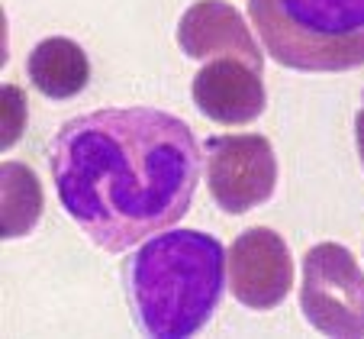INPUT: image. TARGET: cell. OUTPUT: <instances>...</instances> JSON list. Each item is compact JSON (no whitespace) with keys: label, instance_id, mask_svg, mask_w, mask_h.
Listing matches in <instances>:
<instances>
[{"label":"cell","instance_id":"2","mask_svg":"<svg viewBox=\"0 0 364 339\" xmlns=\"http://www.w3.org/2000/svg\"><path fill=\"white\" fill-rule=\"evenodd\" d=\"M226 249L200 229L155 233L126 265L136 320L149 336L184 339L203 330L226 288Z\"/></svg>","mask_w":364,"mask_h":339},{"label":"cell","instance_id":"6","mask_svg":"<svg viewBox=\"0 0 364 339\" xmlns=\"http://www.w3.org/2000/svg\"><path fill=\"white\" fill-rule=\"evenodd\" d=\"M229 288L252 311H274L294 288V262L287 242L268 226H252L235 236L226 256Z\"/></svg>","mask_w":364,"mask_h":339},{"label":"cell","instance_id":"5","mask_svg":"<svg viewBox=\"0 0 364 339\" xmlns=\"http://www.w3.org/2000/svg\"><path fill=\"white\" fill-rule=\"evenodd\" d=\"M248 16L271 58L296 71H345L364 65L361 36H316L294 26L277 0H248Z\"/></svg>","mask_w":364,"mask_h":339},{"label":"cell","instance_id":"9","mask_svg":"<svg viewBox=\"0 0 364 339\" xmlns=\"http://www.w3.org/2000/svg\"><path fill=\"white\" fill-rule=\"evenodd\" d=\"M26 71L29 81L36 84V90L52 97V100H68V97L81 94L90 81L87 52L75 39H65V36L42 39L29 52Z\"/></svg>","mask_w":364,"mask_h":339},{"label":"cell","instance_id":"12","mask_svg":"<svg viewBox=\"0 0 364 339\" xmlns=\"http://www.w3.org/2000/svg\"><path fill=\"white\" fill-rule=\"evenodd\" d=\"M4 107H0V117H4V130H0V145L10 149V145L20 139L23 132V123H26V104H23V90L7 84L4 88Z\"/></svg>","mask_w":364,"mask_h":339},{"label":"cell","instance_id":"4","mask_svg":"<svg viewBox=\"0 0 364 339\" xmlns=\"http://www.w3.org/2000/svg\"><path fill=\"white\" fill-rule=\"evenodd\" d=\"M210 194L226 214L264 204L277 184V159L264 136H216L206 142Z\"/></svg>","mask_w":364,"mask_h":339},{"label":"cell","instance_id":"10","mask_svg":"<svg viewBox=\"0 0 364 339\" xmlns=\"http://www.w3.org/2000/svg\"><path fill=\"white\" fill-rule=\"evenodd\" d=\"M294 26L316 36H361L364 0H277Z\"/></svg>","mask_w":364,"mask_h":339},{"label":"cell","instance_id":"1","mask_svg":"<svg viewBox=\"0 0 364 339\" xmlns=\"http://www.w3.org/2000/svg\"><path fill=\"white\" fill-rule=\"evenodd\" d=\"M48 168L68 217L107 252H123L191 210L200 145L181 117L103 107L55 132Z\"/></svg>","mask_w":364,"mask_h":339},{"label":"cell","instance_id":"13","mask_svg":"<svg viewBox=\"0 0 364 339\" xmlns=\"http://www.w3.org/2000/svg\"><path fill=\"white\" fill-rule=\"evenodd\" d=\"M355 139H358V155H361V165H364V107L355 117Z\"/></svg>","mask_w":364,"mask_h":339},{"label":"cell","instance_id":"7","mask_svg":"<svg viewBox=\"0 0 364 339\" xmlns=\"http://www.w3.org/2000/svg\"><path fill=\"white\" fill-rule=\"evenodd\" d=\"M178 46L187 58H242L255 71L264 65L262 46L226 0H197L178 23Z\"/></svg>","mask_w":364,"mask_h":339},{"label":"cell","instance_id":"11","mask_svg":"<svg viewBox=\"0 0 364 339\" xmlns=\"http://www.w3.org/2000/svg\"><path fill=\"white\" fill-rule=\"evenodd\" d=\"M0 181H4V239L26 236L42 214L39 178L20 162H7Z\"/></svg>","mask_w":364,"mask_h":339},{"label":"cell","instance_id":"8","mask_svg":"<svg viewBox=\"0 0 364 339\" xmlns=\"http://www.w3.org/2000/svg\"><path fill=\"white\" fill-rule=\"evenodd\" d=\"M193 104L216 123H252L262 117L268 104L262 71H255L242 58H213L193 78Z\"/></svg>","mask_w":364,"mask_h":339},{"label":"cell","instance_id":"3","mask_svg":"<svg viewBox=\"0 0 364 339\" xmlns=\"http://www.w3.org/2000/svg\"><path fill=\"white\" fill-rule=\"evenodd\" d=\"M300 307L306 323L326 336H364V271L345 246L319 242L306 252Z\"/></svg>","mask_w":364,"mask_h":339}]
</instances>
